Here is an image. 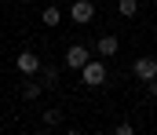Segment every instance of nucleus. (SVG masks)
Segmentation results:
<instances>
[{
    "instance_id": "2",
    "label": "nucleus",
    "mask_w": 157,
    "mask_h": 135,
    "mask_svg": "<svg viewBox=\"0 0 157 135\" xmlns=\"http://www.w3.org/2000/svg\"><path fill=\"white\" fill-rule=\"evenodd\" d=\"M91 18H95V4L91 0H73L70 4V22L73 26H88Z\"/></svg>"
},
{
    "instance_id": "3",
    "label": "nucleus",
    "mask_w": 157,
    "mask_h": 135,
    "mask_svg": "<svg viewBox=\"0 0 157 135\" xmlns=\"http://www.w3.org/2000/svg\"><path fill=\"white\" fill-rule=\"evenodd\" d=\"M15 66H18V73H26V77H33V73H40V55L37 51H18V58H15Z\"/></svg>"
},
{
    "instance_id": "1",
    "label": "nucleus",
    "mask_w": 157,
    "mask_h": 135,
    "mask_svg": "<svg viewBox=\"0 0 157 135\" xmlns=\"http://www.w3.org/2000/svg\"><path fill=\"white\" fill-rule=\"evenodd\" d=\"M80 84H88V88H102V84H106V66H102L99 58H88V66L80 69Z\"/></svg>"
},
{
    "instance_id": "4",
    "label": "nucleus",
    "mask_w": 157,
    "mask_h": 135,
    "mask_svg": "<svg viewBox=\"0 0 157 135\" xmlns=\"http://www.w3.org/2000/svg\"><path fill=\"white\" fill-rule=\"evenodd\" d=\"M88 58H91V51H88L84 44H70L66 47V66H70V69H84Z\"/></svg>"
},
{
    "instance_id": "7",
    "label": "nucleus",
    "mask_w": 157,
    "mask_h": 135,
    "mask_svg": "<svg viewBox=\"0 0 157 135\" xmlns=\"http://www.w3.org/2000/svg\"><path fill=\"white\" fill-rule=\"evenodd\" d=\"M40 22H44V26H59V22H62V11H59L55 4H48L44 15H40Z\"/></svg>"
},
{
    "instance_id": "11",
    "label": "nucleus",
    "mask_w": 157,
    "mask_h": 135,
    "mask_svg": "<svg viewBox=\"0 0 157 135\" xmlns=\"http://www.w3.org/2000/svg\"><path fill=\"white\" fill-rule=\"evenodd\" d=\"M40 88H44V84H37V81H26V84H22V99H40Z\"/></svg>"
},
{
    "instance_id": "6",
    "label": "nucleus",
    "mask_w": 157,
    "mask_h": 135,
    "mask_svg": "<svg viewBox=\"0 0 157 135\" xmlns=\"http://www.w3.org/2000/svg\"><path fill=\"white\" fill-rule=\"evenodd\" d=\"M117 47H121V40L113 37V33H106V37H99V40H95L99 58H113V55H117Z\"/></svg>"
},
{
    "instance_id": "8",
    "label": "nucleus",
    "mask_w": 157,
    "mask_h": 135,
    "mask_svg": "<svg viewBox=\"0 0 157 135\" xmlns=\"http://www.w3.org/2000/svg\"><path fill=\"white\" fill-rule=\"evenodd\" d=\"M40 77H44V81H40L44 88H55V84H59V69H55V66H48V62L40 66Z\"/></svg>"
},
{
    "instance_id": "9",
    "label": "nucleus",
    "mask_w": 157,
    "mask_h": 135,
    "mask_svg": "<svg viewBox=\"0 0 157 135\" xmlns=\"http://www.w3.org/2000/svg\"><path fill=\"white\" fill-rule=\"evenodd\" d=\"M117 11H121V18H135L139 15V0H117Z\"/></svg>"
},
{
    "instance_id": "12",
    "label": "nucleus",
    "mask_w": 157,
    "mask_h": 135,
    "mask_svg": "<svg viewBox=\"0 0 157 135\" xmlns=\"http://www.w3.org/2000/svg\"><path fill=\"white\" fill-rule=\"evenodd\" d=\"M146 88H150V95L157 99V77H154V81H146Z\"/></svg>"
},
{
    "instance_id": "10",
    "label": "nucleus",
    "mask_w": 157,
    "mask_h": 135,
    "mask_svg": "<svg viewBox=\"0 0 157 135\" xmlns=\"http://www.w3.org/2000/svg\"><path fill=\"white\" fill-rule=\"evenodd\" d=\"M62 124V110H44V128H59Z\"/></svg>"
},
{
    "instance_id": "5",
    "label": "nucleus",
    "mask_w": 157,
    "mask_h": 135,
    "mask_svg": "<svg viewBox=\"0 0 157 135\" xmlns=\"http://www.w3.org/2000/svg\"><path fill=\"white\" fill-rule=\"evenodd\" d=\"M132 73H135L139 81H154V77H157V58H150V55H143V58H135V66H132Z\"/></svg>"
},
{
    "instance_id": "13",
    "label": "nucleus",
    "mask_w": 157,
    "mask_h": 135,
    "mask_svg": "<svg viewBox=\"0 0 157 135\" xmlns=\"http://www.w3.org/2000/svg\"><path fill=\"white\" fill-rule=\"evenodd\" d=\"M0 4H11V0H0Z\"/></svg>"
}]
</instances>
